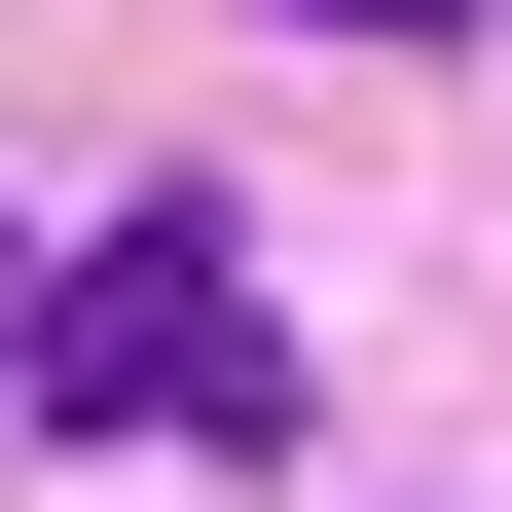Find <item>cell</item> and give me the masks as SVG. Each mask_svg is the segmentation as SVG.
<instances>
[{"instance_id":"obj_1","label":"cell","mask_w":512,"mask_h":512,"mask_svg":"<svg viewBox=\"0 0 512 512\" xmlns=\"http://www.w3.org/2000/svg\"><path fill=\"white\" fill-rule=\"evenodd\" d=\"M37 403H74V439H256V403H293V330H256L220 220H110L74 293H37Z\"/></svg>"},{"instance_id":"obj_2","label":"cell","mask_w":512,"mask_h":512,"mask_svg":"<svg viewBox=\"0 0 512 512\" xmlns=\"http://www.w3.org/2000/svg\"><path fill=\"white\" fill-rule=\"evenodd\" d=\"M293 37H476V0H293Z\"/></svg>"}]
</instances>
